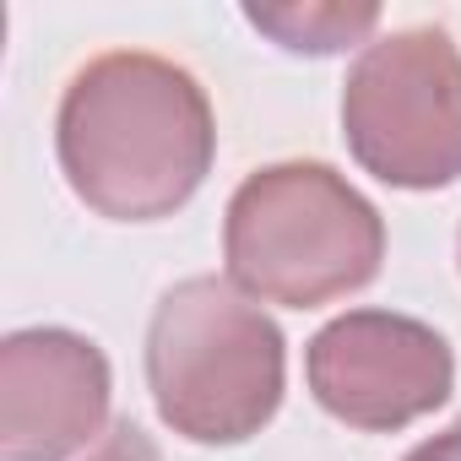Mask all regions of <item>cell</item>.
Returning <instances> with one entry per match:
<instances>
[{
  "label": "cell",
  "mask_w": 461,
  "mask_h": 461,
  "mask_svg": "<svg viewBox=\"0 0 461 461\" xmlns=\"http://www.w3.org/2000/svg\"><path fill=\"white\" fill-rule=\"evenodd\" d=\"M55 147L77 201L98 217L158 222L201 190L217 125L185 66L147 50H114L71 77Z\"/></svg>",
  "instance_id": "cell-1"
},
{
  "label": "cell",
  "mask_w": 461,
  "mask_h": 461,
  "mask_svg": "<svg viewBox=\"0 0 461 461\" xmlns=\"http://www.w3.org/2000/svg\"><path fill=\"white\" fill-rule=\"evenodd\" d=\"M222 261L240 294L315 310L380 277L385 222L331 163H272L228 201Z\"/></svg>",
  "instance_id": "cell-2"
},
{
  "label": "cell",
  "mask_w": 461,
  "mask_h": 461,
  "mask_svg": "<svg viewBox=\"0 0 461 461\" xmlns=\"http://www.w3.org/2000/svg\"><path fill=\"white\" fill-rule=\"evenodd\" d=\"M288 353L277 321L228 277L174 283L147 326L158 418L195 445H245L283 407Z\"/></svg>",
  "instance_id": "cell-3"
},
{
  "label": "cell",
  "mask_w": 461,
  "mask_h": 461,
  "mask_svg": "<svg viewBox=\"0 0 461 461\" xmlns=\"http://www.w3.org/2000/svg\"><path fill=\"white\" fill-rule=\"evenodd\" d=\"M353 158L396 190L461 179V50L445 28L375 39L342 87Z\"/></svg>",
  "instance_id": "cell-4"
},
{
  "label": "cell",
  "mask_w": 461,
  "mask_h": 461,
  "mask_svg": "<svg viewBox=\"0 0 461 461\" xmlns=\"http://www.w3.org/2000/svg\"><path fill=\"white\" fill-rule=\"evenodd\" d=\"M304 369L315 402L337 423L369 434H396L418 423L423 412L445 407L456 385L450 342L434 326L391 310H348L321 326L310 337Z\"/></svg>",
  "instance_id": "cell-5"
},
{
  "label": "cell",
  "mask_w": 461,
  "mask_h": 461,
  "mask_svg": "<svg viewBox=\"0 0 461 461\" xmlns=\"http://www.w3.org/2000/svg\"><path fill=\"white\" fill-rule=\"evenodd\" d=\"M109 358L98 342L33 326L0 342V461H71L109 423Z\"/></svg>",
  "instance_id": "cell-6"
},
{
  "label": "cell",
  "mask_w": 461,
  "mask_h": 461,
  "mask_svg": "<svg viewBox=\"0 0 461 461\" xmlns=\"http://www.w3.org/2000/svg\"><path fill=\"white\" fill-rule=\"evenodd\" d=\"M245 17H250L261 33H272L283 50H299V55H337V50L358 44V39L380 23V6H283V12L250 6Z\"/></svg>",
  "instance_id": "cell-7"
},
{
  "label": "cell",
  "mask_w": 461,
  "mask_h": 461,
  "mask_svg": "<svg viewBox=\"0 0 461 461\" xmlns=\"http://www.w3.org/2000/svg\"><path fill=\"white\" fill-rule=\"evenodd\" d=\"M87 461H163L158 456V445H152V434L141 429V423H114L109 434H104V445L87 456Z\"/></svg>",
  "instance_id": "cell-8"
},
{
  "label": "cell",
  "mask_w": 461,
  "mask_h": 461,
  "mask_svg": "<svg viewBox=\"0 0 461 461\" xmlns=\"http://www.w3.org/2000/svg\"><path fill=\"white\" fill-rule=\"evenodd\" d=\"M402 461H461V423L439 429L434 439H423V445H418V450H407Z\"/></svg>",
  "instance_id": "cell-9"
},
{
  "label": "cell",
  "mask_w": 461,
  "mask_h": 461,
  "mask_svg": "<svg viewBox=\"0 0 461 461\" xmlns=\"http://www.w3.org/2000/svg\"><path fill=\"white\" fill-rule=\"evenodd\" d=\"M456 261H461V234H456Z\"/></svg>",
  "instance_id": "cell-10"
}]
</instances>
